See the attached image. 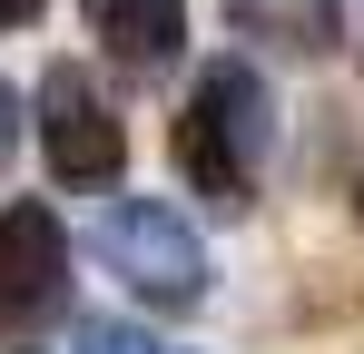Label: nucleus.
<instances>
[{
	"mask_svg": "<svg viewBox=\"0 0 364 354\" xmlns=\"http://www.w3.org/2000/svg\"><path fill=\"white\" fill-rule=\"evenodd\" d=\"M266 148H276V89H266L246 59H207V69H197V99H187V118H178L187 187L217 197V207H246Z\"/></svg>",
	"mask_w": 364,
	"mask_h": 354,
	"instance_id": "nucleus-1",
	"label": "nucleus"
},
{
	"mask_svg": "<svg viewBox=\"0 0 364 354\" xmlns=\"http://www.w3.org/2000/svg\"><path fill=\"white\" fill-rule=\"evenodd\" d=\"M99 256H109V276L138 305H197L207 295V246H197V227L168 197H119L99 217Z\"/></svg>",
	"mask_w": 364,
	"mask_h": 354,
	"instance_id": "nucleus-2",
	"label": "nucleus"
},
{
	"mask_svg": "<svg viewBox=\"0 0 364 354\" xmlns=\"http://www.w3.org/2000/svg\"><path fill=\"white\" fill-rule=\"evenodd\" d=\"M40 148H50V168L69 177V187H109L128 158L119 118H109V99L89 89V69H40Z\"/></svg>",
	"mask_w": 364,
	"mask_h": 354,
	"instance_id": "nucleus-3",
	"label": "nucleus"
},
{
	"mask_svg": "<svg viewBox=\"0 0 364 354\" xmlns=\"http://www.w3.org/2000/svg\"><path fill=\"white\" fill-rule=\"evenodd\" d=\"M69 305V227L50 207H10L0 217V325H40Z\"/></svg>",
	"mask_w": 364,
	"mask_h": 354,
	"instance_id": "nucleus-4",
	"label": "nucleus"
},
{
	"mask_svg": "<svg viewBox=\"0 0 364 354\" xmlns=\"http://www.w3.org/2000/svg\"><path fill=\"white\" fill-rule=\"evenodd\" d=\"M89 30H99V50L119 59V69L158 79L178 59V40H187V10L178 0H89Z\"/></svg>",
	"mask_w": 364,
	"mask_h": 354,
	"instance_id": "nucleus-5",
	"label": "nucleus"
},
{
	"mask_svg": "<svg viewBox=\"0 0 364 354\" xmlns=\"http://www.w3.org/2000/svg\"><path fill=\"white\" fill-rule=\"evenodd\" d=\"M227 20H237L246 40H276V50H335V30H345V0H227Z\"/></svg>",
	"mask_w": 364,
	"mask_h": 354,
	"instance_id": "nucleus-6",
	"label": "nucleus"
},
{
	"mask_svg": "<svg viewBox=\"0 0 364 354\" xmlns=\"http://www.w3.org/2000/svg\"><path fill=\"white\" fill-rule=\"evenodd\" d=\"M79 354H168V345H148V335L119 325V315H89V325H79Z\"/></svg>",
	"mask_w": 364,
	"mask_h": 354,
	"instance_id": "nucleus-7",
	"label": "nucleus"
},
{
	"mask_svg": "<svg viewBox=\"0 0 364 354\" xmlns=\"http://www.w3.org/2000/svg\"><path fill=\"white\" fill-rule=\"evenodd\" d=\"M40 10H50V0H0V40H10V30H30Z\"/></svg>",
	"mask_w": 364,
	"mask_h": 354,
	"instance_id": "nucleus-8",
	"label": "nucleus"
},
{
	"mask_svg": "<svg viewBox=\"0 0 364 354\" xmlns=\"http://www.w3.org/2000/svg\"><path fill=\"white\" fill-rule=\"evenodd\" d=\"M10 148H20V99L0 89V158H10Z\"/></svg>",
	"mask_w": 364,
	"mask_h": 354,
	"instance_id": "nucleus-9",
	"label": "nucleus"
}]
</instances>
